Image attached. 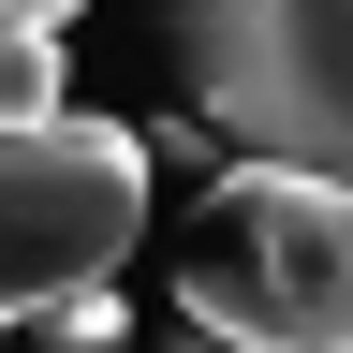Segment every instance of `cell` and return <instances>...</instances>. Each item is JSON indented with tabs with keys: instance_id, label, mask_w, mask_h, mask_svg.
<instances>
[{
	"instance_id": "6",
	"label": "cell",
	"mask_w": 353,
	"mask_h": 353,
	"mask_svg": "<svg viewBox=\"0 0 353 353\" xmlns=\"http://www.w3.org/2000/svg\"><path fill=\"white\" fill-rule=\"evenodd\" d=\"M176 353H250V339H221V324H192V339H176Z\"/></svg>"
},
{
	"instance_id": "5",
	"label": "cell",
	"mask_w": 353,
	"mask_h": 353,
	"mask_svg": "<svg viewBox=\"0 0 353 353\" xmlns=\"http://www.w3.org/2000/svg\"><path fill=\"white\" fill-rule=\"evenodd\" d=\"M44 339H59V353H118V280L59 294V309H44Z\"/></svg>"
},
{
	"instance_id": "4",
	"label": "cell",
	"mask_w": 353,
	"mask_h": 353,
	"mask_svg": "<svg viewBox=\"0 0 353 353\" xmlns=\"http://www.w3.org/2000/svg\"><path fill=\"white\" fill-rule=\"evenodd\" d=\"M0 118H59V30L30 0H0Z\"/></svg>"
},
{
	"instance_id": "3",
	"label": "cell",
	"mask_w": 353,
	"mask_h": 353,
	"mask_svg": "<svg viewBox=\"0 0 353 353\" xmlns=\"http://www.w3.org/2000/svg\"><path fill=\"white\" fill-rule=\"evenodd\" d=\"M148 236V132L118 118H0V324H44L59 294L118 280Z\"/></svg>"
},
{
	"instance_id": "1",
	"label": "cell",
	"mask_w": 353,
	"mask_h": 353,
	"mask_svg": "<svg viewBox=\"0 0 353 353\" xmlns=\"http://www.w3.org/2000/svg\"><path fill=\"white\" fill-rule=\"evenodd\" d=\"M176 324L250 353H353V176L250 148L176 236Z\"/></svg>"
},
{
	"instance_id": "7",
	"label": "cell",
	"mask_w": 353,
	"mask_h": 353,
	"mask_svg": "<svg viewBox=\"0 0 353 353\" xmlns=\"http://www.w3.org/2000/svg\"><path fill=\"white\" fill-rule=\"evenodd\" d=\"M30 15H44V30H59V15H74V0H30Z\"/></svg>"
},
{
	"instance_id": "2",
	"label": "cell",
	"mask_w": 353,
	"mask_h": 353,
	"mask_svg": "<svg viewBox=\"0 0 353 353\" xmlns=\"http://www.w3.org/2000/svg\"><path fill=\"white\" fill-rule=\"evenodd\" d=\"M162 44L236 148L353 176V0H176Z\"/></svg>"
}]
</instances>
